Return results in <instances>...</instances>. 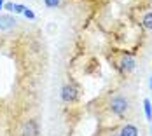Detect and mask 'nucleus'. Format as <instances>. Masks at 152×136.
<instances>
[{"mask_svg": "<svg viewBox=\"0 0 152 136\" xmlns=\"http://www.w3.org/2000/svg\"><path fill=\"white\" fill-rule=\"evenodd\" d=\"M128 106H129V101H128L124 96H114V98L110 100V112L115 113V115L126 113Z\"/></svg>", "mask_w": 152, "mask_h": 136, "instance_id": "nucleus-1", "label": "nucleus"}, {"mask_svg": "<svg viewBox=\"0 0 152 136\" xmlns=\"http://www.w3.org/2000/svg\"><path fill=\"white\" fill-rule=\"evenodd\" d=\"M61 98H63V101H66V103L75 101L77 100V89L74 86H65V87L61 89Z\"/></svg>", "mask_w": 152, "mask_h": 136, "instance_id": "nucleus-2", "label": "nucleus"}, {"mask_svg": "<svg viewBox=\"0 0 152 136\" xmlns=\"http://www.w3.org/2000/svg\"><path fill=\"white\" fill-rule=\"evenodd\" d=\"M23 136H39V126L35 121H26L23 126Z\"/></svg>", "mask_w": 152, "mask_h": 136, "instance_id": "nucleus-3", "label": "nucleus"}, {"mask_svg": "<svg viewBox=\"0 0 152 136\" xmlns=\"http://www.w3.org/2000/svg\"><path fill=\"white\" fill-rule=\"evenodd\" d=\"M16 26V19L9 14H2L0 16V30H11Z\"/></svg>", "mask_w": 152, "mask_h": 136, "instance_id": "nucleus-4", "label": "nucleus"}, {"mask_svg": "<svg viewBox=\"0 0 152 136\" xmlns=\"http://www.w3.org/2000/svg\"><path fill=\"white\" fill-rule=\"evenodd\" d=\"M133 68H135V60H133V58H122L121 60V70L122 72L128 73V72H131Z\"/></svg>", "mask_w": 152, "mask_h": 136, "instance_id": "nucleus-5", "label": "nucleus"}, {"mask_svg": "<svg viewBox=\"0 0 152 136\" xmlns=\"http://www.w3.org/2000/svg\"><path fill=\"white\" fill-rule=\"evenodd\" d=\"M121 136H138V129L133 124H126L121 131Z\"/></svg>", "mask_w": 152, "mask_h": 136, "instance_id": "nucleus-6", "label": "nucleus"}, {"mask_svg": "<svg viewBox=\"0 0 152 136\" xmlns=\"http://www.w3.org/2000/svg\"><path fill=\"white\" fill-rule=\"evenodd\" d=\"M142 25H143V28L152 30V12H147V14L142 17Z\"/></svg>", "mask_w": 152, "mask_h": 136, "instance_id": "nucleus-7", "label": "nucleus"}, {"mask_svg": "<svg viewBox=\"0 0 152 136\" xmlns=\"http://www.w3.org/2000/svg\"><path fill=\"white\" fill-rule=\"evenodd\" d=\"M143 106H145V115H147V119L152 121V105H151V100H149V98L143 100Z\"/></svg>", "mask_w": 152, "mask_h": 136, "instance_id": "nucleus-8", "label": "nucleus"}, {"mask_svg": "<svg viewBox=\"0 0 152 136\" xmlns=\"http://www.w3.org/2000/svg\"><path fill=\"white\" fill-rule=\"evenodd\" d=\"M44 2H46L47 7H56V5L60 4V0H44Z\"/></svg>", "mask_w": 152, "mask_h": 136, "instance_id": "nucleus-9", "label": "nucleus"}, {"mask_svg": "<svg viewBox=\"0 0 152 136\" xmlns=\"http://www.w3.org/2000/svg\"><path fill=\"white\" fill-rule=\"evenodd\" d=\"M25 9H26L25 5H19V4H14V11H16V12H25Z\"/></svg>", "mask_w": 152, "mask_h": 136, "instance_id": "nucleus-10", "label": "nucleus"}, {"mask_svg": "<svg viewBox=\"0 0 152 136\" xmlns=\"http://www.w3.org/2000/svg\"><path fill=\"white\" fill-rule=\"evenodd\" d=\"M23 14L26 16V17H30V19H33V17H35V14H33V12H31L30 9H25V12H23Z\"/></svg>", "mask_w": 152, "mask_h": 136, "instance_id": "nucleus-11", "label": "nucleus"}, {"mask_svg": "<svg viewBox=\"0 0 152 136\" xmlns=\"http://www.w3.org/2000/svg\"><path fill=\"white\" fill-rule=\"evenodd\" d=\"M4 7H5L7 11H14V4H12V2H7V4H5Z\"/></svg>", "mask_w": 152, "mask_h": 136, "instance_id": "nucleus-12", "label": "nucleus"}, {"mask_svg": "<svg viewBox=\"0 0 152 136\" xmlns=\"http://www.w3.org/2000/svg\"><path fill=\"white\" fill-rule=\"evenodd\" d=\"M2 7H4V0H0V9H2Z\"/></svg>", "mask_w": 152, "mask_h": 136, "instance_id": "nucleus-13", "label": "nucleus"}, {"mask_svg": "<svg viewBox=\"0 0 152 136\" xmlns=\"http://www.w3.org/2000/svg\"><path fill=\"white\" fill-rule=\"evenodd\" d=\"M149 87L152 89V77H151V82H149Z\"/></svg>", "mask_w": 152, "mask_h": 136, "instance_id": "nucleus-14", "label": "nucleus"}, {"mask_svg": "<svg viewBox=\"0 0 152 136\" xmlns=\"http://www.w3.org/2000/svg\"><path fill=\"white\" fill-rule=\"evenodd\" d=\"M117 136H121V135H117Z\"/></svg>", "mask_w": 152, "mask_h": 136, "instance_id": "nucleus-15", "label": "nucleus"}]
</instances>
